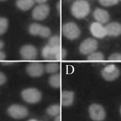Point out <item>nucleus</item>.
<instances>
[{"instance_id":"f257e3e1","label":"nucleus","mask_w":121,"mask_h":121,"mask_svg":"<svg viewBox=\"0 0 121 121\" xmlns=\"http://www.w3.org/2000/svg\"><path fill=\"white\" fill-rule=\"evenodd\" d=\"M43 57L47 60H60L65 58L67 51L60 47H54L46 45L42 50Z\"/></svg>"},{"instance_id":"f03ea898","label":"nucleus","mask_w":121,"mask_h":121,"mask_svg":"<svg viewBox=\"0 0 121 121\" xmlns=\"http://www.w3.org/2000/svg\"><path fill=\"white\" fill-rule=\"evenodd\" d=\"M90 11L89 3L85 0H78L72 5L71 11L73 15L78 19L86 17Z\"/></svg>"},{"instance_id":"7ed1b4c3","label":"nucleus","mask_w":121,"mask_h":121,"mask_svg":"<svg viewBox=\"0 0 121 121\" xmlns=\"http://www.w3.org/2000/svg\"><path fill=\"white\" fill-rule=\"evenodd\" d=\"M62 30L64 36L69 40H75L80 35V30L74 23L70 22L65 23L63 26Z\"/></svg>"},{"instance_id":"20e7f679","label":"nucleus","mask_w":121,"mask_h":121,"mask_svg":"<svg viewBox=\"0 0 121 121\" xmlns=\"http://www.w3.org/2000/svg\"><path fill=\"white\" fill-rule=\"evenodd\" d=\"M22 96L23 100L30 104L38 103L42 99L41 92L35 88L26 89L22 92Z\"/></svg>"},{"instance_id":"39448f33","label":"nucleus","mask_w":121,"mask_h":121,"mask_svg":"<svg viewBox=\"0 0 121 121\" xmlns=\"http://www.w3.org/2000/svg\"><path fill=\"white\" fill-rule=\"evenodd\" d=\"M98 45V42L95 39L87 38L81 43L79 47L80 52L82 54H90L95 52Z\"/></svg>"},{"instance_id":"423d86ee","label":"nucleus","mask_w":121,"mask_h":121,"mask_svg":"<svg viewBox=\"0 0 121 121\" xmlns=\"http://www.w3.org/2000/svg\"><path fill=\"white\" fill-rule=\"evenodd\" d=\"M29 32L33 36H38L43 38H48L51 34L49 28L38 23L31 24L29 28Z\"/></svg>"},{"instance_id":"0eeeda50","label":"nucleus","mask_w":121,"mask_h":121,"mask_svg":"<svg viewBox=\"0 0 121 121\" xmlns=\"http://www.w3.org/2000/svg\"><path fill=\"white\" fill-rule=\"evenodd\" d=\"M89 113L91 119L95 121H103L106 116L105 111L103 107L96 104H93L90 106Z\"/></svg>"},{"instance_id":"6e6552de","label":"nucleus","mask_w":121,"mask_h":121,"mask_svg":"<svg viewBox=\"0 0 121 121\" xmlns=\"http://www.w3.org/2000/svg\"><path fill=\"white\" fill-rule=\"evenodd\" d=\"M49 12L50 8L48 5L45 4H39L33 10V18L37 20H43L47 18Z\"/></svg>"},{"instance_id":"1a4fd4ad","label":"nucleus","mask_w":121,"mask_h":121,"mask_svg":"<svg viewBox=\"0 0 121 121\" xmlns=\"http://www.w3.org/2000/svg\"><path fill=\"white\" fill-rule=\"evenodd\" d=\"M8 113L13 118L21 119L26 117L28 115V112L27 109L23 106L13 105L9 108Z\"/></svg>"},{"instance_id":"9d476101","label":"nucleus","mask_w":121,"mask_h":121,"mask_svg":"<svg viewBox=\"0 0 121 121\" xmlns=\"http://www.w3.org/2000/svg\"><path fill=\"white\" fill-rule=\"evenodd\" d=\"M20 53L23 59L27 60H35L38 54L36 48L31 45H26L22 47Z\"/></svg>"},{"instance_id":"9b49d317","label":"nucleus","mask_w":121,"mask_h":121,"mask_svg":"<svg viewBox=\"0 0 121 121\" xmlns=\"http://www.w3.org/2000/svg\"><path fill=\"white\" fill-rule=\"evenodd\" d=\"M26 70L30 76L33 77H38L44 73L45 67L40 63L33 62L28 65Z\"/></svg>"},{"instance_id":"f8f14e48","label":"nucleus","mask_w":121,"mask_h":121,"mask_svg":"<svg viewBox=\"0 0 121 121\" xmlns=\"http://www.w3.org/2000/svg\"><path fill=\"white\" fill-rule=\"evenodd\" d=\"M90 31L92 35L97 38H104L107 35L105 27L97 22H94L91 24Z\"/></svg>"},{"instance_id":"ddd939ff","label":"nucleus","mask_w":121,"mask_h":121,"mask_svg":"<svg viewBox=\"0 0 121 121\" xmlns=\"http://www.w3.org/2000/svg\"><path fill=\"white\" fill-rule=\"evenodd\" d=\"M107 35L116 37L121 35V24L117 22H112L105 27Z\"/></svg>"},{"instance_id":"4468645a","label":"nucleus","mask_w":121,"mask_h":121,"mask_svg":"<svg viewBox=\"0 0 121 121\" xmlns=\"http://www.w3.org/2000/svg\"><path fill=\"white\" fill-rule=\"evenodd\" d=\"M94 16L97 22L101 24L107 22L109 19V16L108 12L101 9H97L95 10Z\"/></svg>"},{"instance_id":"2eb2a0df","label":"nucleus","mask_w":121,"mask_h":121,"mask_svg":"<svg viewBox=\"0 0 121 121\" xmlns=\"http://www.w3.org/2000/svg\"><path fill=\"white\" fill-rule=\"evenodd\" d=\"M74 94L69 91H63L61 94V103L63 106L69 107L72 104L74 101Z\"/></svg>"},{"instance_id":"dca6fc26","label":"nucleus","mask_w":121,"mask_h":121,"mask_svg":"<svg viewBox=\"0 0 121 121\" xmlns=\"http://www.w3.org/2000/svg\"><path fill=\"white\" fill-rule=\"evenodd\" d=\"M120 74V70L118 67L113 71H106L102 69L101 71V75L103 78L109 81L116 79L119 76Z\"/></svg>"},{"instance_id":"f3484780","label":"nucleus","mask_w":121,"mask_h":121,"mask_svg":"<svg viewBox=\"0 0 121 121\" xmlns=\"http://www.w3.org/2000/svg\"><path fill=\"white\" fill-rule=\"evenodd\" d=\"M35 2V0H17L16 5L22 10L27 11L33 6Z\"/></svg>"},{"instance_id":"a211bd4d","label":"nucleus","mask_w":121,"mask_h":121,"mask_svg":"<svg viewBox=\"0 0 121 121\" xmlns=\"http://www.w3.org/2000/svg\"><path fill=\"white\" fill-rule=\"evenodd\" d=\"M49 82L51 86L55 88H59L61 84V78L59 74H54L50 77Z\"/></svg>"},{"instance_id":"6ab92c4d","label":"nucleus","mask_w":121,"mask_h":121,"mask_svg":"<svg viewBox=\"0 0 121 121\" xmlns=\"http://www.w3.org/2000/svg\"><path fill=\"white\" fill-rule=\"evenodd\" d=\"M59 65L56 62H50L47 64L45 67L46 72L50 74H55L59 69Z\"/></svg>"},{"instance_id":"aec40b11","label":"nucleus","mask_w":121,"mask_h":121,"mask_svg":"<svg viewBox=\"0 0 121 121\" xmlns=\"http://www.w3.org/2000/svg\"><path fill=\"white\" fill-rule=\"evenodd\" d=\"M104 54L100 52H94L88 55L87 59L90 61L100 62L104 60Z\"/></svg>"},{"instance_id":"412c9836","label":"nucleus","mask_w":121,"mask_h":121,"mask_svg":"<svg viewBox=\"0 0 121 121\" xmlns=\"http://www.w3.org/2000/svg\"><path fill=\"white\" fill-rule=\"evenodd\" d=\"M60 107L57 104L52 105L48 108L47 113L49 116L56 117L59 115L60 112Z\"/></svg>"},{"instance_id":"4be33fe9","label":"nucleus","mask_w":121,"mask_h":121,"mask_svg":"<svg viewBox=\"0 0 121 121\" xmlns=\"http://www.w3.org/2000/svg\"><path fill=\"white\" fill-rule=\"evenodd\" d=\"M48 45L50 46L55 47H61V40L58 36H54L50 38Z\"/></svg>"},{"instance_id":"5701e85b","label":"nucleus","mask_w":121,"mask_h":121,"mask_svg":"<svg viewBox=\"0 0 121 121\" xmlns=\"http://www.w3.org/2000/svg\"><path fill=\"white\" fill-rule=\"evenodd\" d=\"M8 22L6 18H0V35H3L7 30Z\"/></svg>"},{"instance_id":"b1692460","label":"nucleus","mask_w":121,"mask_h":121,"mask_svg":"<svg viewBox=\"0 0 121 121\" xmlns=\"http://www.w3.org/2000/svg\"><path fill=\"white\" fill-rule=\"evenodd\" d=\"M101 5L106 6H111L117 4L119 0H99Z\"/></svg>"},{"instance_id":"393cba45","label":"nucleus","mask_w":121,"mask_h":121,"mask_svg":"<svg viewBox=\"0 0 121 121\" xmlns=\"http://www.w3.org/2000/svg\"><path fill=\"white\" fill-rule=\"evenodd\" d=\"M108 60L111 61H121V54L120 53H113L109 56Z\"/></svg>"},{"instance_id":"a878e982","label":"nucleus","mask_w":121,"mask_h":121,"mask_svg":"<svg viewBox=\"0 0 121 121\" xmlns=\"http://www.w3.org/2000/svg\"><path fill=\"white\" fill-rule=\"evenodd\" d=\"M6 81V77L2 72H0V85H3Z\"/></svg>"},{"instance_id":"bb28decb","label":"nucleus","mask_w":121,"mask_h":121,"mask_svg":"<svg viewBox=\"0 0 121 121\" xmlns=\"http://www.w3.org/2000/svg\"><path fill=\"white\" fill-rule=\"evenodd\" d=\"M5 54L3 52L0 50V61H3L5 58Z\"/></svg>"},{"instance_id":"cd10ccee","label":"nucleus","mask_w":121,"mask_h":121,"mask_svg":"<svg viewBox=\"0 0 121 121\" xmlns=\"http://www.w3.org/2000/svg\"><path fill=\"white\" fill-rule=\"evenodd\" d=\"M15 63V62H13V61H6V62H4V61H2L1 62V63L2 64L4 65H11L12 64H14Z\"/></svg>"},{"instance_id":"c85d7f7f","label":"nucleus","mask_w":121,"mask_h":121,"mask_svg":"<svg viewBox=\"0 0 121 121\" xmlns=\"http://www.w3.org/2000/svg\"><path fill=\"white\" fill-rule=\"evenodd\" d=\"M35 1L38 3L39 4H43L47 1L48 0H35Z\"/></svg>"},{"instance_id":"c756f323","label":"nucleus","mask_w":121,"mask_h":121,"mask_svg":"<svg viewBox=\"0 0 121 121\" xmlns=\"http://www.w3.org/2000/svg\"><path fill=\"white\" fill-rule=\"evenodd\" d=\"M54 121H61V117L59 115L55 117Z\"/></svg>"},{"instance_id":"7c9ffc66","label":"nucleus","mask_w":121,"mask_h":121,"mask_svg":"<svg viewBox=\"0 0 121 121\" xmlns=\"http://www.w3.org/2000/svg\"><path fill=\"white\" fill-rule=\"evenodd\" d=\"M4 45V44L3 42L0 40V50L3 47Z\"/></svg>"},{"instance_id":"2f4dec72","label":"nucleus","mask_w":121,"mask_h":121,"mask_svg":"<svg viewBox=\"0 0 121 121\" xmlns=\"http://www.w3.org/2000/svg\"><path fill=\"white\" fill-rule=\"evenodd\" d=\"M38 121L37 120H36L35 119H31L30 120H29V121Z\"/></svg>"},{"instance_id":"473e14b6","label":"nucleus","mask_w":121,"mask_h":121,"mask_svg":"<svg viewBox=\"0 0 121 121\" xmlns=\"http://www.w3.org/2000/svg\"><path fill=\"white\" fill-rule=\"evenodd\" d=\"M120 112H121V109H120Z\"/></svg>"},{"instance_id":"72a5a7b5","label":"nucleus","mask_w":121,"mask_h":121,"mask_svg":"<svg viewBox=\"0 0 121 121\" xmlns=\"http://www.w3.org/2000/svg\"><path fill=\"white\" fill-rule=\"evenodd\" d=\"M1 0V1H4V0Z\"/></svg>"},{"instance_id":"f704fd0d","label":"nucleus","mask_w":121,"mask_h":121,"mask_svg":"<svg viewBox=\"0 0 121 121\" xmlns=\"http://www.w3.org/2000/svg\"></svg>"}]
</instances>
